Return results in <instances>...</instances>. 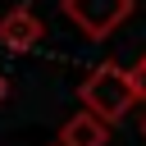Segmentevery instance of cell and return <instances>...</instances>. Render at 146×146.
<instances>
[{"label":"cell","instance_id":"obj_3","mask_svg":"<svg viewBox=\"0 0 146 146\" xmlns=\"http://www.w3.org/2000/svg\"><path fill=\"white\" fill-rule=\"evenodd\" d=\"M41 36H46V27H41V18H36L27 5H14L9 14H0V46H5V50L27 55V50H36Z\"/></svg>","mask_w":146,"mask_h":146},{"label":"cell","instance_id":"obj_2","mask_svg":"<svg viewBox=\"0 0 146 146\" xmlns=\"http://www.w3.org/2000/svg\"><path fill=\"white\" fill-rule=\"evenodd\" d=\"M137 0H59V14L87 36V41H105L114 36L128 18H132Z\"/></svg>","mask_w":146,"mask_h":146},{"label":"cell","instance_id":"obj_1","mask_svg":"<svg viewBox=\"0 0 146 146\" xmlns=\"http://www.w3.org/2000/svg\"><path fill=\"white\" fill-rule=\"evenodd\" d=\"M82 110H91L96 119H105V123H119L132 105H137V87H132V73L128 68H119L114 59L110 64H96L87 78H82Z\"/></svg>","mask_w":146,"mask_h":146},{"label":"cell","instance_id":"obj_6","mask_svg":"<svg viewBox=\"0 0 146 146\" xmlns=\"http://www.w3.org/2000/svg\"><path fill=\"white\" fill-rule=\"evenodd\" d=\"M5 96H9V78L0 73V100H5Z\"/></svg>","mask_w":146,"mask_h":146},{"label":"cell","instance_id":"obj_4","mask_svg":"<svg viewBox=\"0 0 146 146\" xmlns=\"http://www.w3.org/2000/svg\"><path fill=\"white\" fill-rule=\"evenodd\" d=\"M105 137H110V123L96 119L91 110H78L73 119H64L55 146H105Z\"/></svg>","mask_w":146,"mask_h":146},{"label":"cell","instance_id":"obj_7","mask_svg":"<svg viewBox=\"0 0 146 146\" xmlns=\"http://www.w3.org/2000/svg\"><path fill=\"white\" fill-rule=\"evenodd\" d=\"M141 132H146V119H141Z\"/></svg>","mask_w":146,"mask_h":146},{"label":"cell","instance_id":"obj_5","mask_svg":"<svg viewBox=\"0 0 146 146\" xmlns=\"http://www.w3.org/2000/svg\"><path fill=\"white\" fill-rule=\"evenodd\" d=\"M128 73H132V87H137V105H146V50H141V59H137Z\"/></svg>","mask_w":146,"mask_h":146}]
</instances>
